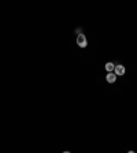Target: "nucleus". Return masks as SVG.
Instances as JSON below:
<instances>
[{
	"label": "nucleus",
	"mask_w": 137,
	"mask_h": 153,
	"mask_svg": "<svg viewBox=\"0 0 137 153\" xmlns=\"http://www.w3.org/2000/svg\"><path fill=\"white\" fill-rule=\"evenodd\" d=\"M77 44H78V47H81V48H85V47L88 45L86 37L84 34H78V37H77Z\"/></svg>",
	"instance_id": "nucleus-1"
},
{
	"label": "nucleus",
	"mask_w": 137,
	"mask_h": 153,
	"mask_svg": "<svg viewBox=\"0 0 137 153\" xmlns=\"http://www.w3.org/2000/svg\"><path fill=\"white\" fill-rule=\"evenodd\" d=\"M114 74H115L116 77H118V75H123V74H125V67L121 66V64L115 66V69H114Z\"/></svg>",
	"instance_id": "nucleus-2"
},
{
	"label": "nucleus",
	"mask_w": 137,
	"mask_h": 153,
	"mask_svg": "<svg viewBox=\"0 0 137 153\" xmlns=\"http://www.w3.org/2000/svg\"><path fill=\"white\" fill-rule=\"evenodd\" d=\"M115 79H116V75L114 73H110L108 75H107V82L112 83V82H115Z\"/></svg>",
	"instance_id": "nucleus-3"
},
{
	"label": "nucleus",
	"mask_w": 137,
	"mask_h": 153,
	"mask_svg": "<svg viewBox=\"0 0 137 153\" xmlns=\"http://www.w3.org/2000/svg\"><path fill=\"white\" fill-rule=\"evenodd\" d=\"M114 69H115V64H112L111 62H108L106 64V70L110 71V73H112V70H114Z\"/></svg>",
	"instance_id": "nucleus-4"
},
{
	"label": "nucleus",
	"mask_w": 137,
	"mask_h": 153,
	"mask_svg": "<svg viewBox=\"0 0 137 153\" xmlns=\"http://www.w3.org/2000/svg\"><path fill=\"white\" fill-rule=\"evenodd\" d=\"M128 153H134V152H133V150H129V152H128Z\"/></svg>",
	"instance_id": "nucleus-5"
},
{
	"label": "nucleus",
	"mask_w": 137,
	"mask_h": 153,
	"mask_svg": "<svg viewBox=\"0 0 137 153\" xmlns=\"http://www.w3.org/2000/svg\"><path fill=\"white\" fill-rule=\"evenodd\" d=\"M63 153H70V152H63Z\"/></svg>",
	"instance_id": "nucleus-6"
}]
</instances>
